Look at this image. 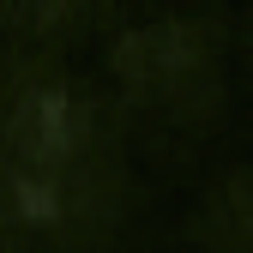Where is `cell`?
Masks as SVG:
<instances>
[{
	"label": "cell",
	"instance_id": "obj_1",
	"mask_svg": "<svg viewBox=\"0 0 253 253\" xmlns=\"http://www.w3.org/2000/svg\"><path fill=\"white\" fill-rule=\"evenodd\" d=\"M121 79L157 109H193L211 97V48L181 24H157L121 42Z\"/></svg>",
	"mask_w": 253,
	"mask_h": 253
},
{
	"label": "cell",
	"instance_id": "obj_2",
	"mask_svg": "<svg viewBox=\"0 0 253 253\" xmlns=\"http://www.w3.org/2000/svg\"><path fill=\"white\" fill-rule=\"evenodd\" d=\"M84 12V0H0V30L18 37H48L54 24H67Z\"/></svg>",
	"mask_w": 253,
	"mask_h": 253
}]
</instances>
